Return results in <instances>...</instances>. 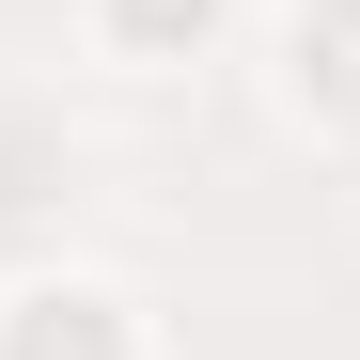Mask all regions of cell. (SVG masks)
Masks as SVG:
<instances>
[{"label": "cell", "mask_w": 360, "mask_h": 360, "mask_svg": "<svg viewBox=\"0 0 360 360\" xmlns=\"http://www.w3.org/2000/svg\"><path fill=\"white\" fill-rule=\"evenodd\" d=\"M0 360H126V297H94V282H16V297H0Z\"/></svg>", "instance_id": "cell-1"}, {"label": "cell", "mask_w": 360, "mask_h": 360, "mask_svg": "<svg viewBox=\"0 0 360 360\" xmlns=\"http://www.w3.org/2000/svg\"><path fill=\"white\" fill-rule=\"evenodd\" d=\"M282 47H297V63H282V79H297V110L360 126V0H297V32H282Z\"/></svg>", "instance_id": "cell-2"}, {"label": "cell", "mask_w": 360, "mask_h": 360, "mask_svg": "<svg viewBox=\"0 0 360 360\" xmlns=\"http://www.w3.org/2000/svg\"><path fill=\"white\" fill-rule=\"evenodd\" d=\"M110 16V47H126V63H188V47L219 32V0H94Z\"/></svg>", "instance_id": "cell-3"}]
</instances>
